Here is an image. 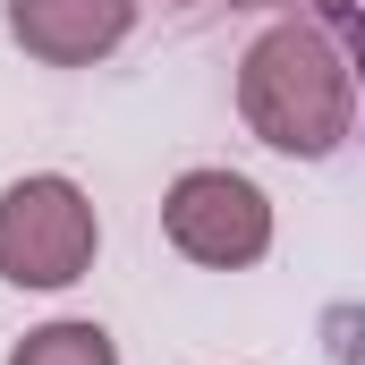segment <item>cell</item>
<instances>
[{
	"instance_id": "obj_1",
	"label": "cell",
	"mask_w": 365,
	"mask_h": 365,
	"mask_svg": "<svg viewBox=\"0 0 365 365\" xmlns=\"http://www.w3.org/2000/svg\"><path fill=\"white\" fill-rule=\"evenodd\" d=\"M238 119L272 153H297V162L331 153L349 136V119H357V86H349L340 43L314 34V26H297V17L264 26L247 43V60H238Z\"/></svg>"
},
{
	"instance_id": "obj_2",
	"label": "cell",
	"mask_w": 365,
	"mask_h": 365,
	"mask_svg": "<svg viewBox=\"0 0 365 365\" xmlns=\"http://www.w3.org/2000/svg\"><path fill=\"white\" fill-rule=\"evenodd\" d=\"M93 247H102V221H93L77 179L34 170V179H17L0 195V280H17V289H68V280H86Z\"/></svg>"
},
{
	"instance_id": "obj_3",
	"label": "cell",
	"mask_w": 365,
	"mask_h": 365,
	"mask_svg": "<svg viewBox=\"0 0 365 365\" xmlns=\"http://www.w3.org/2000/svg\"><path fill=\"white\" fill-rule=\"evenodd\" d=\"M162 230L187 264H212V272H238L272 247V204L264 187L238 179V170H187L162 195Z\"/></svg>"
},
{
	"instance_id": "obj_4",
	"label": "cell",
	"mask_w": 365,
	"mask_h": 365,
	"mask_svg": "<svg viewBox=\"0 0 365 365\" xmlns=\"http://www.w3.org/2000/svg\"><path fill=\"white\" fill-rule=\"evenodd\" d=\"M136 26V0H9V34L51 60V68H93L102 51H119Z\"/></svg>"
},
{
	"instance_id": "obj_5",
	"label": "cell",
	"mask_w": 365,
	"mask_h": 365,
	"mask_svg": "<svg viewBox=\"0 0 365 365\" xmlns=\"http://www.w3.org/2000/svg\"><path fill=\"white\" fill-rule=\"evenodd\" d=\"M9 365H119V340L102 323H43L9 349Z\"/></svg>"
}]
</instances>
